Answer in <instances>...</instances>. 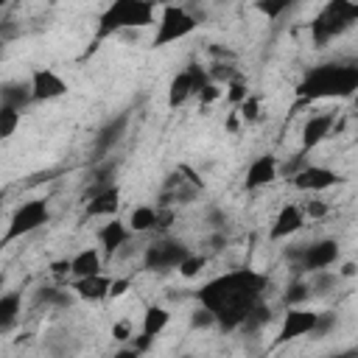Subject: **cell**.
Listing matches in <instances>:
<instances>
[{"label": "cell", "mask_w": 358, "mask_h": 358, "mask_svg": "<svg viewBox=\"0 0 358 358\" xmlns=\"http://www.w3.org/2000/svg\"><path fill=\"white\" fill-rule=\"evenodd\" d=\"M355 92H358V64H347V62L319 64L308 70L299 84V95L308 101L352 98Z\"/></svg>", "instance_id": "3957f363"}, {"label": "cell", "mask_w": 358, "mask_h": 358, "mask_svg": "<svg viewBox=\"0 0 358 358\" xmlns=\"http://www.w3.org/2000/svg\"><path fill=\"white\" fill-rule=\"evenodd\" d=\"M20 120H22V109L8 106V103H0V137L3 140H8L17 131Z\"/></svg>", "instance_id": "83f0119b"}, {"label": "cell", "mask_w": 358, "mask_h": 358, "mask_svg": "<svg viewBox=\"0 0 358 358\" xmlns=\"http://www.w3.org/2000/svg\"><path fill=\"white\" fill-rule=\"evenodd\" d=\"M8 3H11V0H0V6H8Z\"/></svg>", "instance_id": "7bdbcfd3"}, {"label": "cell", "mask_w": 358, "mask_h": 358, "mask_svg": "<svg viewBox=\"0 0 358 358\" xmlns=\"http://www.w3.org/2000/svg\"><path fill=\"white\" fill-rule=\"evenodd\" d=\"M112 338H115L117 344H129V341L134 338V327H131V322H129V319L115 322V324H112Z\"/></svg>", "instance_id": "74e56055"}, {"label": "cell", "mask_w": 358, "mask_h": 358, "mask_svg": "<svg viewBox=\"0 0 358 358\" xmlns=\"http://www.w3.org/2000/svg\"><path fill=\"white\" fill-rule=\"evenodd\" d=\"M277 176H280V159L274 154H260L249 162V168L243 173V187L246 190H260V187H268Z\"/></svg>", "instance_id": "2e32d148"}, {"label": "cell", "mask_w": 358, "mask_h": 358, "mask_svg": "<svg viewBox=\"0 0 358 358\" xmlns=\"http://www.w3.org/2000/svg\"><path fill=\"white\" fill-rule=\"evenodd\" d=\"M131 238H134V232H131L129 221H123V218H117V215L103 218V224H101V229H98V246L103 249V255H106L109 260H112L115 255H120V249L129 246Z\"/></svg>", "instance_id": "5bb4252c"}, {"label": "cell", "mask_w": 358, "mask_h": 358, "mask_svg": "<svg viewBox=\"0 0 358 358\" xmlns=\"http://www.w3.org/2000/svg\"><path fill=\"white\" fill-rule=\"evenodd\" d=\"M103 249L101 246H84L70 257V280H81V277H92L103 271Z\"/></svg>", "instance_id": "d6986e66"}, {"label": "cell", "mask_w": 358, "mask_h": 358, "mask_svg": "<svg viewBox=\"0 0 358 358\" xmlns=\"http://www.w3.org/2000/svg\"><path fill=\"white\" fill-rule=\"evenodd\" d=\"M310 296H313V291H310L308 277H296V280L288 282V288H285V294H282V302H285V308H288V305H305Z\"/></svg>", "instance_id": "4316f807"}, {"label": "cell", "mask_w": 358, "mask_h": 358, "mask_svg": "<svg viewBox=\"0 0 358 358\" xmlns=\"http://www.w3.org/2000/svg\"><path fill=\"white\" fill-rule=\"evenodd\" d=\"M268 291V274L257 268H232L218 277H210L196 291L199 305L210 308L218 319V330H238L246 313L263 302Z\"/></svg>", "instance_id": "6da1fadb"}, {"label": "cell", "mask_w": 358, "mask_h": 358, "mask_svg": "<svg viewBox=\"0 0 358 358\" xmlns=\"http://www.w3.org/2000/svg\"><path fill=\"white\" fill-rule=\"evenodd\" d=\"M308 282H310L313 296H322V294H330L341 282V274L333 271V268H319V271H310L308 274Z\"/></svg>", "instance_id": "484cf974"}, {"label": "cell", "mask_w": 358, "mask_h": 358, "mask_svg": "<svg viewBox=\"0 0 358 358\" xmlns=\"http://www.w3.org/2000/svg\"><path fill=\"white\" fill-rule=\"evenodd\" d=\"M22 316V291L0 294V333H8Z\"/></svg>", "instance_id": "603a6c76"}, {"label": "cell", "mask_w": 358, "mask_h": 358, "mask_svg": "<svg viewBox=\"0 0 358 358\" xmlns=\"http://www.w3.org/2000/svg\"><path fill=\"white\" fill-rule=\"evenodd\" d=\"M196 98H199V103H201V106H213L215 101H221V98H224V84H218V81H207V84L196 92Z\"/></svg>", "instance_id": "836d02e7"}, {"label": "cell", "mask_w": 358, "mask_h": 358, "mask_svg": "<svg viewBox=\"0 0 358 358\" xmlns=\"http://www.w3.org/2000/svg\"><path fill=\"white\" fill-rule=\"evenodd\" d=\"M67 288H73L76 299H81V302H101V299H109L112 277H106V274L101 271V274H92V277L70 280V282H67Z\"/></svg>", "instance_id": "ac0fdd59"}, {"label": "cell", "mask_w": 358, "mask_h": 358, "mask_svg": "<svg viewBox=\"0 0 358 358\" xmlns=\"http://www.w3.org/2000/svg\"><path fill=\"white\" fill-rule=\"evenodd\" d=\"M190 252H193V249H190L185 241L171 238V235H157L154 241H148V243L143 246L140 260H143V268H148V271H176L179 263H182Z\"/></svg>", "instance_id": "52a82bcc"}, {"label": "cell", "mask_w": 358, "mask_h": 358, "mask_svg": "<svg viewBox=\"0 0 358 358\" xmlns=\"http://www.w3.org/2000/svg\"><path fill=\"white\" fill-rule=\"evenodd\" d=\"M207 81H213L210 73H207L201 64L190 62L185 70H179V73L171 78V84H168V106H171V109L185 106Z\"/></svg>", "instance_id": "9c48e42d"}, {"label": "cell", "mask_w": 358, "mask_h": 358, "mask_svg": "<svg viewBox=\"0 0 358 358\" xmlns=\"http://www.w3.org/2000/svg\"><path fill=\"white\" fill-rule=\"evenodd\" d=\"M341 173L330 165H316V162H305L299 171L291 173V185L299 190V193H324L336 185H341Z\"/></svg>", "instance_id": "30bf717a"}, {"label": "cell", "mask_w": 358, "mask_h": 358, "mask_svg": "<svg viewBox=\"0 0 358 358\" xmlns=\"http://www.w3.org/2000/svg\"><path fill=\"white\" fill-rule=\"evenodd\" d=\"M120 210V187L112 182L84 199V215L87 218H112Z\"/></svg>", "instance_id": "e0dca14e"}, {"label": "cell", "mask_w": 358, "mask_h": 358, "mask_svg": "<svg viewBox=\"0 0 358 358\" xmlns=\"http://www.w3.org/2000/svg\"><path fill=\"white\" fill-rule=\"evenodd\" d=\"M28 84H31V95H34V103H48V101H56L62 95H67L70 84L62 73H56L53 67H34L31 76H28Z\"/></svg>", "instance_id": "7c38bea8"}, {"label": "cell", "mask_w": 358, "mask_h": 358, "mask_svg": "<svg viewBox=\"0 0 358 358\" xmlns=\"http://www.w3.org/2000/svg\"><path fill=\"white\" fill-rule=\"evenodd\" d=\"M207 73H210V78H213V81H218V84H229L232 78H238V73H235L232 62H215L213 67H207Z\"/></svg>", "instance_id": "d590c367"}, {"label": "cell", "mask_w": 358, "mask_h": 358, "mask_svg": "<svg viewBox=\"0 0 358 358\" xmlns=\"http://www.w3.org/2000/svg\"><path fill=\"white\" fill-rule=\"evenodd\" d=\"M131 288V280L129 277H112V288H109V299H117L123 296L126 291Z\"/></svg>", "instance_id": "ab89813d"}, {"label": "cell", "mask_w": 358, "mask_h": 358, "mask_svg": "<svg viewBox=\"0 0 358 358\" xmlns=\"http://www.w3.org/2000/svg\"><path fill=\"white\" fill-rule=\"evenodd\" d=\"M224 98L229 101V106H241L246 98H249V87L241 81V78H232L229 84H224Z\"/></svg>", "instance_id": "1f68e13d"}, {"label": "cell", "mask_w": 358, "mask_h": 358, "mask_svg": "<svg viewBox=\"0 0 358 358\" xmlns=\"http://www.w3.org/2000/svg\"><path fill=\"white\" fill-rule=\"evenodd\" d=\"M50 221V207L45 199H28L22 204L14 207L11 218H8V227H6V235H3V243L8 246L11 241L17 238H25L36 229H42L45 224Z\"/></svg>", "instance_id": "ba28073f"}, {"label": "cell", "mask_w": 358, "mask_h": 358, "mask_svg": "<svg viewBox=\"0 0 358 358\" xmlns=\"http://www.w3.org/2000/svg\"><path fill=\"white\" fill-rule=\"evenodd\" d=\"M336 271L341 274V280H344V277H355V274H358V263L347 260V263H341V268H336Z\"/></svg>", "instance_id": "60d3db41"}, {"label": "cell", "mask_w": 358, "mask_h": 358, "mask_svg": "<svg viewBox=\"0 0 358 358\" xmlns=\"http://www.w3.org/2000/svg\"><path fill=\"white\" fill-rule=\"evenodd\" d=\"M199 28V17L185 6V3H162L159 6V20L154 25V36H151V48H168L179 39H187L193 31Z\"/></svg>", "instance_id": "277c9868"}, {"label": "cell", "mask_w": 358, "mask_h": 358, "mask_svg": "<svg viewBox=\"0 0 358 358\" xmlns=\"http://www.w3.org/2000/svg\"><path fill=\"white\" fill-rule=\"evenodd\" d=\"M333 126H336V112H313L302 123V148H299V154H308L316 145H322L333 134Z\"/></svg>", "instance_id": "9a60e30c"}, {"label": "cell", "mask_w": 358, "mask_h": 358, "mask_svg": "<svg viewBox=\"0 0 358 358\" xmlns=\"http://www.w3.org/2000/svg\"><path fill=\"white\" fill-rule=\"evenodd\" d=\"M50 274H53L56 280H67V282H70V257L53 260V263H50Z\"/></svg>", "instance_id": "f35d334b"}, {"label": "cell", "mask_w": 358, "mask_h": 358, "mask_svg": "<svg viewBox=\"0 0 358 358\" xmlns=\"http://www.w3.org/2000/svg\"><path fill=\"white\" fill-rule=\"evenodd\" d=\"M319 313L322 310H313V308H305V305H288L285 313H282V322H280L277 341L285 344V341H296L302 336H310L316 330Z\"/></svg>", "instance_id": "8fae6325"}, {"label": "cell", "mask_w": 358, "mask_h": 358, "mask_svg": "<svg viewBox=\"0 0 358 358\" xmlns=\"http://www.w3.org/2000/svg\"><path fill=\"white\" fill-rule=\"evenodd\" d=\"M126 221H129L134 235L157 232L159 229V207H154V204H134Z\"/></svg>", "instance_id": "44dd1931"}, {"label": "cell", "mask_w": 358, "mask_h": 358, "mask_svg": "<svg viewBox=\"0 0 358 358\" xmlns=\"http://www.w3.org/2000/svg\"><path fill=\"white\" fill-rule=\"evenodd\" d=\"M159 20V6L157 0H112L101 17H98V25H95V45H101L103 39H112L117 34H126V31H143V28H151L157 25Z\"/></svg>", "instance_id": "7a4b0ae2"}, {"label": "cell", "mask_w": 358, "mask_h": 358, "mask_svg": "<svg viewBox=\"0 0 358 358\" xmlns=\"http://www.w3.org/2000/svg\"><path fill=\"white\" fill-rule=\"evenodd\" d=\"M288 6H291V0H255V8L268 20H280Z\"/></svg>", "instance_id": "d6a6232c"}, {"label": "cell", "mask_w": 358, "mask_h": 358, "mask_svg": "<svg viewBox=\"0 0 358 358\" xmlns=\"http://www.w3.org/2000/svg\"><path fill=\"white\" fill-rule=\"evenodd\" d=\"M271 319H274V316H271V308H268L266 299H263V302H257V305L246 313V319H243V324H241L238 330L246 333V336H252V333H260Z\"/></svg>", "instance_id": "d4e9b609"}, {"label": "cell", "mask_w": 358, "mask_h": 358, "mask_svg": "<svg viewBox=\"0 0 358 358\" xmlns=\"http://www.w3.org/2000/svg\"><path fill=\"white\" fill-rule=\"evenodd\" d=\"M336 324H338L336 313H330V310H322V313H319V322H316V330H313L310 336H313V338H324V336H330V333L336 330Z\"/></svg>", "instance_id": "8d00e7d4"}, {"label": "cell", "mask_w": 358, "mask_h": 358, "mask_svg": "<svg viewBox=\"0 0 358 358\" xmlns=\"http://www.w3.org/2000/svg\"><path fill=\"white\" fill-rule=\"evenodd\" d=\"M126 129H129V115H117V117H112L106 126H101V131L95 134V145H92L95 157L103 159L106 154H112V148L123 140Z\"/></svg>", "instance_id": "ffe728a7"}, {"label": "cell", "mask_w": 358, "mask_h": 358, "mask_svg": "<svg viewBox=\"0 0 358 358\" xmlns=\"http://www.w3.org/2000/svg\"><path fill=\"white\" fill-rule=\"evenodd\" d=\"M0 103L17 106V109H25L28 103H34V95H31V84H28V78H25V81H6V84H3V90H0Z\"/></svg>", "instance_id": "cb8c5ba5"}, {"label": "cell", "mask_w": 358, "mask_h": 358, "mask_svg": "<svg viewBox=\"0 0 358 358\" xmlns=\"http://www.w3.org/2000/svg\"><path fill=\"white\" fill-rule=\"evenodd\" d=\"M288 260L302 274H310V271H319V268H333L341 260V246H338L336 238H316L310 243L288 249Z\"/></svg>", "instance_id": "8992f818"}, {"label": "cell", "mask_w": 358, "mask_h": 358, "mask_svg": "<svg viewBox=\"0 0 358 358\" xmlns=\"http://www.w3.org/2000/svg\"><path fill=\"white\" fill-rule=\"evenodd\" d=\"M352 106H355V109H358V92H355V95H352Z\"/></svg>", "instance_id": "b9f144b4"}, {"label": "cell", "mask_w": 358, "mask_h": 358, "mask_svg": "<svg viewBox=\"0 0 358 358\" xmlns=\"http://www.w3.org/2000/svg\"><path fill=\"white\" fill-rule=\"evenodd\" d=\"M238 115H241V123H246V126H249V123H257L260 115H263V103H260V98L249 92V98L238 106Z\"/></svg>", "instance_id": "f546056e"}, {"label": "cell", "mask_w": 358, "mask_h": 358, "mask_svg": "<svg viewBox=\"0 0 358 358\" xmlns=\"http://www.w3.org/2000/svg\"><path fill=\"white\" fill-rule=\"evenodd\" d=\"M302 207H305V215L313 218V221H322V218L330 213V204H327L324 199H319V193H310V199H308Z\"/></svg>", "instance_id": "e575fe53"}, {"label": "cell", "mask_w": 358, "mask_h": 358, "mask_svg": "<svg viewBox=\"0 0 358 358\" xmlns=\"http://www.w3.org/2000/svg\"><path fill=\"white\" fill-rule=\"evenodd\" d=\"M168 324H171V308H165V305H148V308L143 310L140 333L157 338V336H162V333L168 330Z\"/></svg>", "instance_id": "7402d4cb"}, {"label": "cell", "mask_w": 358, "mask_h": 358, "mask_svg": "<svg viewBox=\"0 0 358 358\" xmlns=\"http://www.w3.org/2000/svg\"><path fill=\"white\" fill-rule=\"evenodd\" d=\"M204 266H207V255H201V252H190L182 263H179V274L185 277V280H193V277H199L201 271H204Z\"/></svg>", "instance_id": "f1b7e54d"}, {"label": "cell", "mask_w": 358, "mask_h": 358, "mask_svg": "<svg viewBox=\"0 0 358 358\" xmlns=\"http://www.w3.org/2000/svg\"><path fill=\"white\" fill-rule=\"evenodd\" d=\"M190 327H193V330H215V327H218V319H215V313H213L210 308L199 305V308L190 313Z\"/></svg>", "instance_id": "4dcf8cb0"}, {"label": "cell", "mask_w": 358, "mask_h": 358, "mask_svg": "<svg viewBox=\"0 0 358 358\" xmlns=\"http://www.w3.org/2000/svg\"><path fill=\"white\" fill-rule=\"evenodd\" d=\"M352 25H358V0H327L310 25V34L316 45H324L347 34Z\"/></svg>", "instance_id": "5b68a950"}, {"label": "cell", "mask_w": 358, "mask_h": 358, "mask_svg": "<svg viewBox=\"0 0 358 358\" xmlns=\"http://www.w3.org/2000/svg\"><path fill=\"white\" fill-rule=\"evenodd\" d=\"M305 221H308L305 207L296 204V201H285V204L277 210V215H274V221H271V227H268V238H271V241H288V238H294V235L305 227Z\"/></svg>", "instance_id": "4fadbf2b"}]
</instances>
